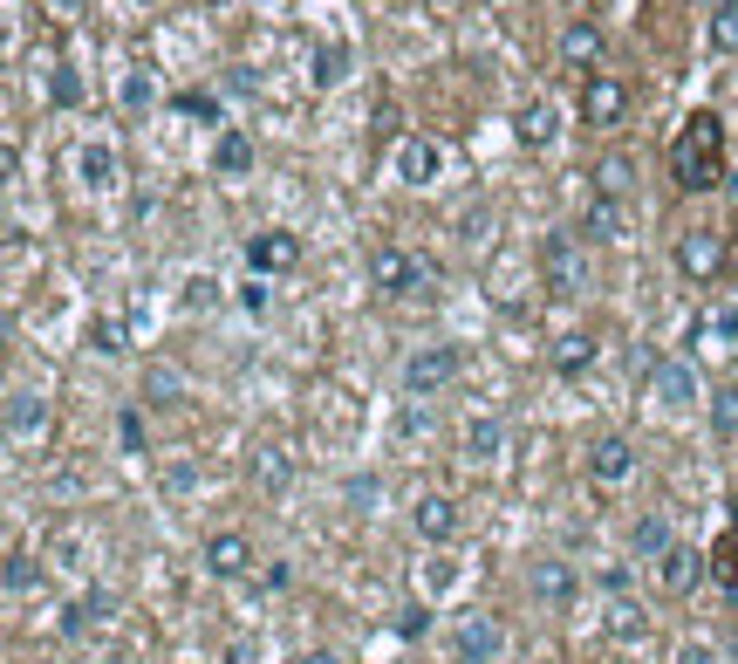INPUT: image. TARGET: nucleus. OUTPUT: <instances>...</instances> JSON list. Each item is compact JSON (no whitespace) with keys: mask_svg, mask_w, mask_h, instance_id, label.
<instances>
[{"mask_svg":"<svg viewBox=\"0 0 738 664\" xmlns=\"http://www.w3.org/2000/svg\"><path fill=\"white\" fill-rule=\"evenodd\" d=\"M670 178L684 192H718L725 185V116L718 110L684 116V131L670 137Z\"/></svg>","mask_w":738,"mask_h":664,"instance_id":"nucleus-1","label":"nucleus"},{"mask_svg":"<svg viewBox=\"0 0 738 664\" xmlns=\"http://www.w3.org/2000/svg\"><path fill=\"white\" fill-rule=\"evenodd\" d=\"M541 282H547V295H588V282H595V261H588V247H582V233H547L541 241Z\"/></svg>","mask_w":738,"mask_h":664,"instance_id":"nucleus-2","label":"nucleus"},{"mask_svg":"<svg viewBox=\"0 0 738 664\" xmlns=\"http://www.w3.org/2000/svg\"><path fill=\"white\" fill-rule=\"evenodd\" d=\"M369 282L383 295H431L438 288V261L410 254V247H369Z\"/></svg>","mask_w":738,"mask_h":664,"instance_id":"nucleus-3","label":"nucleus"},{"mask_svg":"<svg viewBox=\"0 0 738 664\" xmlns=\"http://www.w3.org/2000/svg\"><path fill=\"white\" fill-rule=\"evenodd\" d=\"M459 370H465V349L459 343H424L418 357L403 364V390H410V398H431V390H444Z\"/></svg>","mask_w":738,"mask_h":664,"instance_id":"nucleus-4","label":"nucleus"},{"mask_svg":"<svg viewBox=\"0 0 738 664\" xmlns=\"http://www.w3.org/2000/svg\"><path fill=\"white\" fill-rule=\"evenodd\" d=\"M629 116V90H623V75H608V69H595V75H582V124H623Z\"/></svg>","mask_w":738,"mask_h":664,"instance_id":"nucleus-5","label":"nucleus"},{"mask_svg":"<svg viewBox=\"0 0 738 664\" xmlns=\"http://www.w3.org/2000/svg\"><path fill=\"white\" fill-rule=\"evenodd\" d=\"M677 267L690 282H718V267H725V233L718 226H690L684 241H677Z\"/></svg>","mask_w":738,"mask_h":664,"instance_id":"nucleus-6","label":"nucleus"},{"mask_svg":"<svg viewBox=\"0 0 738 664\" xmlns=\"http://www.w3.org/2000/svg\"><path fill=\"white\" fill-rule=\"evenodd\" d=\"M198 562L213 569L219 582H233V575H246L254 569V541H246L239 528H219V534H205V549H198Z\"/></svg>","mask_w":738,"mask_h":664,"instance_id":"nucleus-7","label":"nucleus"},{"mask_svg":"<svg viewBox=\"0 0 738 664\" xmlns=\"http://www.w3.org/2000/svg\"><path fill=\"white\" fill-rule=\"evenodd\" d=\"M41 432H49V405H41V390L14 384V390H8V439H14V446H34Z\"/></svg>","mask_w":738,"mask_h":664,"instance_id":"nucleus-8","label":"nucleus"},{"mask_svg":"<svg viewBox=\"0 0 738 664\" xmlns=\"http://www.w3.org/2000/svg\"><path fill=\"white\" fill-rule=\"evenodd\" d=\"M649 398H656V405H690V398H697L690 357H656V364H649Z\"/></svg>","mask_w":738,"mask_h":664,"instance_id":"nucleus-9","label":"nucleus"},{"mask_svg":"<svg viewBox=\"0 0 738 664\" xmlns=\"http://www.w3.org/2000/svg\"><path fill=\"white\" fill-rule=\"evenodd\" d=\"M629 473H636V446H629V439L608 432V439L588 446V480H595V487H623Z\"/></svg>","mask_w":738,"mask_h":664,"instance_id":"nucleus-10","label":"nucleus"},{"mask_svg":"<svg viewBox=\"0 0 738 664\" xmlns=\"http://www.w3.org/2000/svg\"><path fill=\"white\" fill-rule=\"evenodd\" d=\"M116 172H123V159H116L110 137H82V144H75V178L90 185V192H110Z\"/></svg>","mask_w":738,"mask_h":664,"instance_id":"nucleus-11","label":"nucleus"},{"mask_svg":"<svg viewBox=\"0 0 738 664\" xmlns=\"http://www.w3.org/2000/svg\"><path fill=\"white\" fill-rule=\"evenodd\" d=\"M705 569H711V555H697V549H684V541H677V549L656 562V582H664V596H690L697 582H705Z\"/></svg>","mask_w":738,"mask_h":664,"instance_id":"nucleus-12","label":"nucleus"},{"mask_svg":"<svg viewBox=\"0 0 738 664\" xmlns=\"http://www.w3.org/2000/svg\"><path fill=\"white\" fill-rule=\"evenodd\" d=\"M295 261H301L295 233H254V241H246V267H254V275H280V267H295Z\"/></svg>","mask_w":738,"mask_h":664,"instance_id":"nucleus-13","label":"nucleus"},{"mask_svg":"<svg viewBox=\"0 0 738 664\" xmlns=\"http://www.w3.org/2000/svg\"><path fill=\"white\" fill-rule=\"evenodd\" d=\"M595 62H602V28L595 21H567L561 28V69H574V75H595Z\"/></svg>","mask_w":738,"mask_h":664,"instance_id":"nucleus-14","label":"nucleus"},{"mask_svg":"<svg viewBox=\"0 0 738 664\" xmlns=\"http://www.w3.org/2000/svg\"><path fill=\"white\" fill-rule=\"evenodd\" d=\"M397 172H403L410 185H431V178L444 172V144H438V137H403V144H397Z\"/></svg>","mask_w":738,"mask_h":664,"instance_id":"nucleus-15","label":"nucleus"},{"mask_svg":"<svg viewBox=\"0 0 738 664\" xmlns=\"http://www.w3.org/2000/svg\"><path fill=\"white\" fill-rule=\"evenodd\" d=\"M246 473H254V487L280 493L287 480H295V452H287L280 439H260V446H254V459H246Z\"/></svg>","mask_w":738,"mask_h":664,"instance_id":"nucleus-16","label":"nucleus"},{"mask_svg":"<svg viewBox=\"0 0 738 664\" xmlns=\"http://www.w3.org/2000/svg\"><path fill=\"white\" fill-rule=\"evenodd\" d=\"M500 644H506V631L492 616H465L459 623V664H492L500 657Z\"/></svg>","mask_w":738,"mask_h":664,"instance_id":"nucleus-17","label":"nucleus"},{"mask_svg":"<svg viewBox=\"0 0 738 664\" xmlns=\"http://www.w3.org/2000/svg\"><path fill=\"white\" fill-rule=\"evenodd\" d=\"M410 521H418V534H424V541H451V534H459V500L424 493L418 507H410Z\"/></svg>","mask_w":738,"mask_h":664,"instance_id":"nucleus-18","label":"nucleus"},{"mask_svg":"<svg viewBox=\"0 0 738 664\" xmlns=\"http://www.w3.org/2000/svg\"><path fill=\"white\" fill-rule=\"evenodd\" d=\"M554 137H561V110H554L547 96H533V103L520 110V144H526V151H547Z\"/></svg>","mask_w":738,"mask_h":664,"instance_id":"nucleus-19","label":"nucleus"},{"mask_svg":"<svg viewBox=\"0 0 738 664\" xmlns=\"http://www.w3.org/2000/svg\"><path fill=\"white\" fill-rule=\"evenodd\" d=\"M526 590L533 596H541V603H574V569L567 562H533V575H526Z\"/></svg>","mask_w":738,"mask_h":664,"instance_id":"nucleus-20","label":"nucleus"},{"mask_svg":"<svg viewBox=\"0 0 738 664\" xmlns=\"http://www.w3.org/2000/svg\"><path fill=\"white\" fill-rule=\"evenodd\" d=\"M629 192H636V165L623 159V151H608V159L595 165V200H615V206H623Z\"/></svg>","mask_w":738,"mask_h":664,"instance_id":"nucleus-21","label":"nucleus"},{"mask_svg":"<svg viewBox=\"0 0 738 664\" xmlns=\"http://www.w3.org/2000/svg\"><path fill=\"white\" fill-rule=\"evenodd\" d=\"M246 165H254V137H246L239 124H226V131H219V144H213V172H226V178H233V172H246Z\"/></svg>","mask_w":738,"mask_h":664,"instance_id":"nucleus-22","label":"nucleus"},{"mask_svg":"<svg viewBox=\"0 0 738 664\" xmlns=\"http://www.w3.org/2000/svg\"><path fill=\"white\" fill-rule=\"evenodd\" d=\"M588 364H595V336H588V329H567V336H554V370H561V377L588 370Z\"/></svg>","mask_w":738,"mask_h":664,"instance_id":"nucleus-23","label":"nucleus"},{"mask_svg":"<svg viewBox=\"0 0 738 664\" xmlns=\"http://www.w3.org/2000/svg\"><path fill=\"white\" fill-rule=\"evenodd\" d=\"M670 549H677L670 521H664V514H643V521H636V555H643V562H664Z\"/></svg>","mask_w":738,"mask_h":664,"instance_id":"nucleus-24","label":"nucleus"},{"mask_svg":"<svg viewBox=\"0 0 738 664\" xmlns=\"http://www.w3.org/2000/svg\"><path fill=\"white\" fill-rule=\"evenodd\" d=\"M500 446H506V425L500 418H472L465 425V459H500Z\"/></svg>","mask_w":738,"mask_h":664,"instance_id":"nucleus-25","label":"nucleus"},{"mask_svg":"<svg viewBox=\"0 0 738 664\" xmlns=\"http://www.w3.org/2000/svg\"><path fill=\"white\" fill-rule=\"evenodd\" d=\"M103 616H110V590H90V596H75V603H69V623H62V631L82 637V631H90V623H103Z\"/></svg>","mask_w":738,"mask_h":664,"instance_id":"nucleus-26","label":"nucleus"},{"mask_svg":"<svg viewBox=\"0 0 738 664\" xmlns=\"http://www.w3.org/2000/svg\"><path fill=\"white\" fill-rule=\"evenodd\" d=\"M711 49L738 55V0H711Z\"/></svg>","mask_w":738,"mask_h":664,"instance_id":"nucleus-27","label":"nucleus"},{"mask_svg":"<svg viewBox=\"0 0 738 664\" xmlns=\"http://www.w3.org/2000/svg\"><path fill=\"white\" fill-rule=\"evenodd\" d=\"M144 398H157V405H178V398H185V377H178L172 364H151V370H144Z\"/></svg>","mask_w":738,"mask_h":664,"instance_id":"nucleus-28","label":"nucleus"},{"mask_svg":"<svg viewBox=\"0 0 738 664\" xmlns=\"http://www.w3.org/2000/svg\"><path fill=\"white\" fill-rule=\"evenodd\" d=\"M172 110H178V116H198V124H219V96H213V90H178Z\"/></svg>","mask_w":738,"mask_h":664,"instance_id":"nucleus-29","label":"nucleus"},{"mask_svg":"<svg viewBox=\"0 0 738 664\" xmlns=\"http://www.w3.org/2000/svg\"><path fill=\"white\" fill-rule=\"evenodd\" d=\"M711 432H718V439H738V384H725L718 398H711Z\"/></svg>","mask_w":738,"mask_h":664,"instance_id":"nucleus-30","label":"nucleus"},{"mask_svg":"<svg viewBox=\"0 0 738 664\" xmlns=\"http://www.w3.org/2000/svg\"><path fill=\"white\" fill-rule=\"evenodd\" d=\"M34 582H41L34 555H28V549H14V555H8V596H28V590H34Z\"/></svg>","mask_w":738,"mask_h":664,"instance_id":"nucleus-31","label":"nucleus"},{"mask_svg":"<svg viewBox=\"0 0 738 664\" xmlns=\"http://www.w3.org/2000/svg\"><path fill=\"white\" fill-rule=\"evenodd\" d=\"M711 569H718V575H725V590H731V596H738V528H731V534H725V541H718V549H711Z\"/></svg>","mask_w":738,"mask_h":664,"instance_id":"nucleus-32","label":"nucleus"},{"mask_svg":"<svg viewBox=\"0 0 738 664\" xmlns=\"http://www.w3.org/2000/svg\"><path fill=\"white\" fill-rule=\"evenodd\" d=\"M116 103L131 110V116H137V110H151V75H137V69H131V75L116 83Z\"/></svg>","mask_w":738,"mask_h":664,"instance_id":"nucleus-33","label":"nucleus"},{"mask_svg":"<svg viewBox=\"0 0 738 664\" xmlns=\"http://www.w3.org/2000/svg\"><path fill=\"white\" fill-rule=\"evenodd\" d=\"M90 343L103 349V357H116V349H123V323H116V316H96V323H90Z\"/></svg>","mask_w":738,"mask_h":664,"instance_id":"nucleus-34","label":"nucleus"},{"mask_svg":"<svg viewBox=\"0 0 738 664\" xmlns=\"http://www.w3.org/2000/svg\"><path fill=\"white\" fill-rule=\"evenodd\" d=\"M342 69H349L342 49H321V55H315V83H321V90H328V83H342Z\"/></svg>","mask_w":738,"mask_h":664,"instance_id":"nucleus-35","label":"nucleus"},{"mask_svg":"<svg viewBox=\"0 0 738 664\" xmlns=\"http://www.w3.org/2000/svg\"><path fill=\"white\" fill-rule=\"evenodd\" d=\"M615 219H623V206H615V200H595V213H588V233H595V241H608V233H615Z\"/></svg>","mask_w":738,"mask_h":664,"instance_id":"nucleus-36","label":"nucleus"},{"mask_svg":"<svg viewBox=\"0 0 738 664\" xmlns=\"http://www.w3.org/2000/svg\"><path fill=\"white\" fill-rule=\"evenodd\" d=\"M116 439H123V446H131V452L144 446V411H137V405H131V411H123V418H116Z\"/></svg>","mask_w":738,"mask_h":664,"instance_id":"nucleus-37","label":"nucleus"},{"mask_svg":"<svg viewBox=\"0 0 738 664\" xmlns=\"http://www.w3.org/2000/svg\"><path fill=\"white\" fill-rule=\"evenodd\" d=\"M397 631H403V637H424V631H431V610H424V603H410V610L397 616Z\"/></svg>","mask_w":738,"mask_h":664,"instance_id":"nucleus-38","label":"nucleus"},{"mask_svg":"<svg viewBox=\"0 0 738 664\" xmlns=\"http://www.w3.org/2000/svg\"><path fill=\"white\" fill-rule=\"evenodd\" d=\"M711 329H718V336H738V302H718V308H711Z\"/></svg>","mask_w":738,"mask_h":664,"instance_id":"nucleus-39","label":"nucleus"},{"mask_svg":"<svg viewBox=\"0 0 738 664\" xmlns=\"http://www.w3.org/2000/svg\"><path fill=\"white\" fill-rule=\"evenodd\" d=\"M677 664H718V651L697 637V644H677Z\"/></svg>","mask_w":738,"mask_h":664,"instance_id":"nucleus-40","label":"nucleus"},{"mask_svg":"<svg viewBox=\"0 0 738 664\" xmlns=\"http://www.w3.org/2000/svg\"><path fill=\"white\" fill-rule=\"evenodd\" d=\"M239 308H246V316H267V288L246 282V288H239Z\"/></svg>","mask_w":738,"mask_h":664,"instance_id":"nucleus-41","label":"nucleus"},{"mask_svg":"<svg viewBox=\"0 0 738 664\" xmlns=\"http://www.w3.org/2000/svg\"><path fill=\"white\" fill-rule=\"evenodd\" d=\"M485 219L492 213H459V241H485Z\"/></svg>","mask_w":738,"mask_h":664,"instance_id":"nucleus-42","label":"nucleus"},{"mask_svg":"<svg viewBox=\"0 0 738 664\" xmlns=\"http://www.w3.org/2000/svg\"><path fill=\"white\" fill-rule=\"evenodd\" d=\"M49 90H55V103H75V96H82V90H75V75H69V69H55V83H49Z\"/></svg>","mask_w":738,"mask_h":664,"instance_id":"nucleus-43","label":"nucleus"},{"mask_svg":"<svg viewBox=\"0 0 738 664\" xmlns=\"http://www.w3.org/2000/svg\"><path fill=\"white\" fill-rule=\"evenodd\" d=\"M301 664H342V657H336V651H308Z\"/></svg>","mask_w":738,"mask_h":664,"instance_id":"nucleus-44","label":"nucleus"},{"mask_svg":"<svg viewBox=\"0 0 738 664\" xmlns=\"http://www.w3.org/2000/svg\"><path fill=\"white\" fill-rule=\"evenodd\" d=\"M731 528H738V493H731Z\"/></svg>","mask_w":738,"mask_h":664,"instance_id":"nucleus-45","label":"nucleus"}]
</instances>
